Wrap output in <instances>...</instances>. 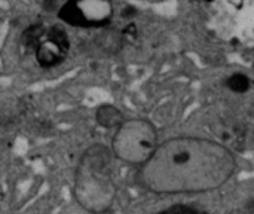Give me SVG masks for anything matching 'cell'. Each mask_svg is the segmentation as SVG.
Here are the masks:
<instances>
[{
  "label": "cell",
  "mask_w": 254,
  "mask_h": 214,
  "mask_svg": "<svg viewBox=\"0 0 254 214\" xmlns=\"http://www.w3.org/2000/svg\"><path fill=\"white\" fill-rule=\"evenodd\" d=\"M229 1H231V3H235V4H237V6H240V4H241V1H243V0H229Z\"/></svg>",
  "instance_id": "obj_9"
},
{
  "label": "cell",
  "mask_w": 254,
  "mask_h": 214,
  "mask_svg": "<svg viewBox=\"0 0 254 214\" xmlns=\"http://www.w3.org/2000/svg\"><path fill=\"white\" fill-rule=\"evenodd\" d=\"M95 119L104 128H115V127L119 128L124 124L122 113L119 112V109H116L112 104L100 106L95 112Z\"/></svg>",
  "instance_id": "obj_6"
},
{
  "label": "cell",
  "mask_w": 254,
  "mask_h": 214,
  "mask_svg": "<svg viewBox=\"0 0 254 214\" xmlns=\"http://www.w3.org/2000/svg\"><path fill=\"white\" fill-rule=\"evenodd\" d=\"M22 45L30 51L36 63L43 69L61 64L70 51L68 34L60 24H33L22 33Z\"/></svg>",
  "instance_id": "obj_4"
},
{
  "label": "cell",
  "mask_w": 254,
  "mask_h": 214,
  "mask_svg": "<svg viewBox=\"0 0 254 214\" xmlns=\"http://www.w3.org/2000/svg\"><path fill=\"white\" fill-rule=\"evenodd\" d=\"M73 194L82 209L91 213L107 212L116 197V183L110 170V150L104 144H94L82 155Z\"/></svg>",
  "instance_id": "obj_2"
},
{
  "label": "cell",
  "mask_w": 254,
  "mask_h": 214,
  "mask_svg": "<svg viewBox=\"0 0 254 214\" xmlns=\"http://www.w3.org/2000/svg\"><path fill=\"white\" fill-rule=\"evenodd\" d=\"M225 85L232 91V92H237V94H244L250 89L252 86V80L247 74L244 73H235L232 76H229L225 82Z\"/></svg>",
  "instance_id": "obj_7"
},
{
  "label": "cell",
  "mask_w": 254,
  "mask_h": 214,
  "mask_svg": "<svg viewBox=\"0 0 254 214\" xmlns=\"http://www.w3.org/2000/svg\"><path fill=\"white\" fill-rule=\"evenodd\" d=\"M235 158L220 143L199 137H176L158 146L141 165L140 183L155 194H198L225 185Z\"/></svg>",
  "instance_id": "obj_1"
},
{
  "label": "cell",
  "mask_w": 254,
  "mask_h": 214,
  "mask_svg": "<svg viewBox=\"0 0 254 214\" xmlns=\"http://www.w3.org/2000/svg\"><path fill=\"white\" fill-rule=\"evenodd\" d=\"M58 16L76 27H103L113 16V4L110 0H68Z\"/></svg>",
  "instance_id": "obj_5"
},
{
  "label": "cell",
  "mask_w": 254,
  "mask_h": 214,
  "mask_svg": "<svg viewBox=\"0 0 254 214\" xmlns=\"http://www.w3.org/2000/svg\"><path fill=\"white\" fill-rule=\"evenodd\" d=\"M156 214H208L205 212H201V210H196V209H192V207H188V206H174V207H170L167 210H162Z\"/></svg>",
  "instance_id": "obj_8"
},
{
  "label": "cell",
  "mask_w": 254,
  "mask_h": 214,
  "mask_svg": "<svg viewBox=\"0 0 254 214\" xmlns=\"http://www.w3.org/2000/svg\"><path fill=\"white\" fill-rule=\"evenodd\" d=\"M156 128L147 119H129L118 128L112 152L124 162L144 165L158 149Z\"/></svg>",
  "instance_id": "obj_3"
}]
</instances>
